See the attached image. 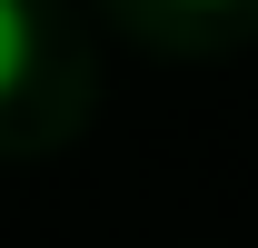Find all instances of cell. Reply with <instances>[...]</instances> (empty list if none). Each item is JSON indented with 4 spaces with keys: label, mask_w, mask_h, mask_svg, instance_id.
Here are the masks:
<instances>
[{
    "label": "cell",
    "mask_w": 258,
    "mask_h": 248,
    "mask_svg": "<svg viewBox=\"0 0 258 248\" xmlns=\"http://www.w3.org/2000/svg\"><path fill=\"white\" fill-rule=\"evenodd\" d=\"M20 70H30V0H0V99L20 90Z\"/></svg>",
    "instance_id": "6da1fadb"
}]
</instances>
